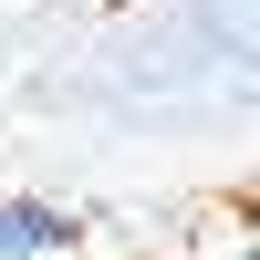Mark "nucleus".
Here are the masks:
<instances>
[{"mask_svg":"<svg viewBox=\"0 0 260 260\" xmlns=\"http://www.w3.org/2000/svg\"><path fill=\"white\" fill-rule=\"evenodd\" d=\"M73 250V208L52 198H0V260H62Z\"/></svg>","mask_w":260,"mask_h":260,"instance_id":"nucleus-1","label":"nucleus"}]
</instances>
